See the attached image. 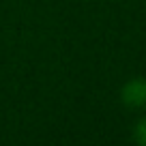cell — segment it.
<instances>
[{
	"label": "cell",
	"instance_id": "1",
	"mask_svg": "<svg viewBox=\"0 0 146 146\" xmlns=\"http://www.w3.org/2000/svg\"><path fill=\"white\" fill-rule=\"evenodd\" d=\"M120 99L129 108H146V80L133 78L120 90Z\"/></svg>",
	"mask_w": 146,
	"mask_h": 146
},
{
	"label": "cell",
	"instance_id": "2",
	"mask_svg": "<svg viewBox=\"0 0 146 146\" xmlns=\"http://www.w3.org/2000/svg\"><path fill=\"white\" fill-rule=\"evenodd\" d=\"M133 140L146 146V120H140V123L135 125V129H133Z\"/></svg>",
	"mask_w": 146,
	"mask_h": 146
}]
</instances>
